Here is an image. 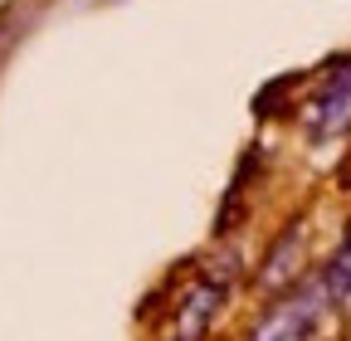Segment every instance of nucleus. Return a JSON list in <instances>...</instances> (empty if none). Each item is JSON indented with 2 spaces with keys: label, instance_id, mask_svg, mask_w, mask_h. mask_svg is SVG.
I'll return each mask as SVG.
<instances>
[{
  "label": "nucleus",
  "instance_id": "1",
  "mask_svg": "<svg viewBox=\"0 0 351 341\" xmlns=\"http://www.w3.org/2000/svg\"><path fill=\"white\" fill-rule=\"evenodd\" d=\"M302 122L313 142H337L351 132V54L327 64V73L302 103Z\"/></svg>",
  "mask_w": 351,
  "mask_h": 341
},
{
  "label": "nucleus",
  "instance_id": "2",
  "mask_svg": "<svg viewBox=\"0 0 351 341\" xmlns=\"http://www.w3.org/2000/svg\"><path fill=\"white\" fill-rule=\"evenodd\" d=\"M302 244H307V229H302V220H293V225L283 229V239L269 249L258 283H263V288H288L293 273H298V259H302Z\"/></svg>",
  "mask_w": 351,
  "mask_h": 341
},
{
  "label": "nucleus",
  "instance_id": "3",
  "mask_svg": "<svg viewBox=\"0 0 351 341\" xmlns=\"http://www.w3.org/2000/svg\"><path fill=\"white\" fill-rule=\"evenodd\" d=\"M322 288H327L332 303H351V234L341 239V249L327 259V268H322Z\"/></svg>",
  "mask_w": 351,
  "mask_h": 341
}]
</instances>
